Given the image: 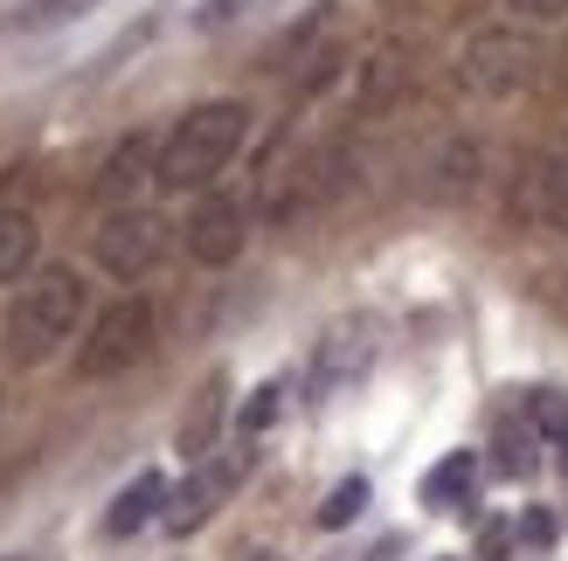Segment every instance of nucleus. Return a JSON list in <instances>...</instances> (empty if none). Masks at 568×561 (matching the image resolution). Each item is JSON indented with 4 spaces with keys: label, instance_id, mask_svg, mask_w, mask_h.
Listing matches in <instances>:
<instances>
[{
    "label": "nucleus",
    "instance_id": "obj_22",
    "mask_svg": "<svg viewBox=\"0 0 568 561\" xmlns=\"http://www.w3.org/2000/svg\"><path fill=\"white\" fill-rule=\"evenodd\" d=\"M243 561H271V554H243Z\"/></svg>",
    "mask_w": 568,
    "mask_h": 561
},
{
    "label": "nucleus",
    "instance_id": "obj_6",
    "mask_svg": "<svg viewBox=\"0 0 568 561\" xmlns=\"http://www.w3.org/2000/svg\"><path fill=\"white\" fill-rule=\"evenodd\" d=\"M243 471H250V451H222V458H202V471L166 499V534H194L202 520H215V507L243 486Z\"/></svg>",
    "mask_w": 568,
    "mask_h": 561
},
{
    "label": "nucleus",
    "instance_id": "obj_7",
    "mask_svg": "<svg viewBox=\"0 0 568 561\" xmlns=\"http://www.w3.org/2000/svg\"><path fill=\"white\" fill-rule=\"evenodd\" d=\"M367 360H375V326H367V319H339L320 340V360H312V402H326L333 388H347Z\"/></svg>",
    "mask_w": 568,
    "mask_h": 561
},
{
    "label": "nucleus",
    "instance_id": "obj_11",
    "mask_svg": "<svg viewBox=\"0 0 568 561\" xmlns=\"http://www.w3.org/2000/svg\"><path fill=\"white\" fill-rule=\"evenodd\" d=\"M520 208H527L534 222H548V230H568V139H561V146H555L541 166H534Z\"/></svg>",
    "mask_w": 568,
    "mask_h": 561
},
{
    "label": "nucleus",
    "instance_id": "obj_17",
    "mask_svg": "<svg viewBox=\"0 0 568 561\" xmlns=\"http://www.w3.org/2000/svg\"><path fill=\"white\" fill-rule=\"evenodd\" d=\"M534 451H541V443H534L520 424L499 430V471H534Z\"/></svg>",
    "mask_w": 568,
    "mask_h": 561
},
{
    "label": "nucleus",
    "instance_id": "obj_9",
    "mask_svg": "<svg viewBox=\"0 0 568 561\" xmlns=\"http://www.w3.org/2000/svg\"><path fill=\"white\" fill-rule=\"evenodd\" d=\"M146 181H160V139L132 132V139H119V146H111V160L98 166V202H104V208H132V194L146 187Z\"/></svg>",
    "mask_w": 568,
    "mask_h": 561
},
{
    "label": "nucleus",
    "instance_id": "obj_18",
    "mask_svg": "<svg viewBox=\"0 0 568 561\" xmlns=\"http://www.w3.org/2000/svg\"><path fill=\"white\" fill-rule=\"evenodd\" d=\"M70 14H83V0H28V8L14 14V28H55Z\"/></svg>",
    "mask_w": 568,
    "mask_h": 561
},
{
    "label": "nucleus",
    "instance_id": "obj_16",
    "mask_svg": "<svg viewBox=\"0 0 568 561\" xmlns=\"http://www.w3.org/2000/svg\"><path fill=\"white\" fill-rule=\"evenodd\" d=\"M361 507H367V479H339V486L326 492V507H320V527H347Z\"/></svg>",
    "mask_w": 568,
    "mask_h": 561
},
{
    "label": "nucleus",
    "instance_id": "obj_12",
    "mask_svg": "<svg viewBox=\"0 0 568 561\" xmlns=\"http://www.w3.org/2000/svg\"><path fill=\"white\" fill-rule=\"evenodd\" d=\"M36 243H42V230H36V215H21V208H0V285H14V277L36 264Z\"/></svg>",
    "mask_w": 568,
    "mask_h": 561
},
{
    "label": "nucleus",
    "instance_id": "obj_23",
    "mask_svg": "<svg viewBox=\"0 0 568 561\" xmlns=\"http://www.w3.org/2000/svg\"><path fill=\"white\" fill-rule=\"evenodd\" d=\"M14 561H21V554H14Z\"/></svg>",
    "mask_w": 568,
    "mask_h": 561
},
{
    "label": "nucleus",
    "instance_id": "obj_14",
    "mask_svg": "<svg viewBox=\"0 0 568 561\" xmlns=\"http://www.w3.org/2000/svg\"><path fill=\"white\" fill-rule=\"evenodd\" d=\"M222 388H230V381H209L202 388V396H194V409H187V424H181V451L194 458V465H202L209 458V443H215V424H222Z\"/></svg>",
    "mask_w": 568,
    "mask_h": 561
},
{
    "label": "nucleus",
    "instance_id": "obj_15",
    "mask_svg": "<svg viewBox=\"0 0 568 561\" xmlns=\"http://www.w3.org/2000/svg\"><path fill=\"white\" fill-rule=\"evenodd\" d=\"M527 416H534V430H548V443H555V451H568V402L555 396V388H534Z\"/></svg>",
    "mask_w": 568,
    "mask_h": 561
},
{
    "label": "nucleus",
    "instance_id": "obj_21",
    "mask_svg": "<svg viewBox=\"0 0 568 561\" xmlns=\"http://www.w3.org/2000/svg\"><path fill=\"white\" fill-rule=\"evenodd\" d=\"M520 534H527V541H548V534H555V520H548V513H527V520H520Z\"/></svg>",
    "mask_w": 568,
    "mask_h": 561
},
{
    "label": "nucleus",
    "instance_id": "obj_10",
    "mask_svg": "<svg viewBox=\"0 0 568 561\" xmlns=\"http://www.w3.org/2000/svg\"><path fill=\"white\" fill-rule=\"evenodd\" d=\"M166 499H174V492H166V479H160V471H139V479L119 492V499H111V513H104V534H139V527H146V520H166Z\"/></svg>",
    "mask_w": 568,
    "mask_h": 561
},
{
    "label": "nucleus",
    "instance_id": "obj_5",
    "mask_svg": "<svg viewBox=\"0 0 568 561\" xmlns=\"http://www.w3.org/2000/svg\"><path fill=\"white\" fill-rule=\"evenodd\" d=\"M166 257V222L153 215V208H111L104 215V230H98V264L111 271V277H146L153 264Z\"/></svg>",
    "mask_w": 568,
    "mask_h": 561
},
{
    "label": "nucleus",
    "instance_id": "obj_8",
    "mask_svg": "<svg viewBox=\"0 0 568 561\" xmlns=\"http://www.w3.org/2000/svg\"><path fill=\"white\" fill-rule=\"evenodd\" d=\"M243 208L230 202V194H209L202 208L187 215V257L194 264H209V271H222V264H236L243 257Z\"/></svg>",
    "mask_w": 568,
    "mask_h": 561
},
{
    "label": "nucleus",
    "instance_id": "obj_4",
    "mask_svg": "<svg viewBox=\"0 0 568 561\" xmlns=\"http://www.w3.org/2000/svg\"><path fill=\"white\" fill-rule=\"evenodd\" d=\"M527 76H534V42L514 35V28H486V35L465 42L458 83L471 98H514V91H527Z\"/></svg>",
    "mask_w": 568,
    "mask_h": 561
},
{
    "label": "nucleus",
    "instance_id": "obj_13",
    "mask_svg": "<svg viewBox=\"0 0 568 561\" xmlns=\"http://www.w3.org/2000/svg\"><path fill=\"white\" fill-rule=\"evenodd\" d=\"M471 486H478V451H450L430 479H423V507H458Z\"/></svg>",
    "mask_w": 568,
    "mask_h": 561
},
{
    "label": "nucleus",
    "instance_id": "obj_20",
    "mask_svg": "<svg viewBox=\"0 0 568 561\" xmlns=\"http://www.w3.org/2000/svg\"><path fill=\"white\" fill-rule=\"evenodd\" d=\"M506 8H514L520 21H561V14H568V0H506Z\"/></svg>",
    "mask_w": 568,
    "mask_h": 561
},
{
    "label": "nucleus",
    "instance_id": "obj_1",
    "mask_svg": "<svg viewBox=\"0 0 568 561\" xmlns=\"http://www.w3.org/2000/svg\"><path fill=\"white\" fill-rule=\"evenodd\" d=\"M243 132H250V111H243L236 98H209V104H194L187 119L160 139V187H174V194L209 187L222 166L236 160Z\"/></svg>",
    "mask_w": 568,
    "mask_h": 561
},
{
    "label": "nucleus",
    "instance_id": "obj_3",
    "mask_svg": "<svg viewBox=\"0 0 568 561\" xmlns=\"http://www.w3.org/2000/svg\"><path fill=\"white\" fill-rule=\"evenodd\" d=\"M146 347H153V305L146 298H119V305H104L91 319V340L77 347V375L83 381H111V375H125L132 360H146Z\"/></svg>",
    "mask_w": 568,
    "mask_h": 561
},
{
    "label": "nucleus",
    "instance_id": "obj_2",
    "mask_svg": "<svg viewBox=\"0 0 568 561\" xmlns=\"http://www.w3.org/2000/svg\"><path fill=\"white\" fill-rule=\"evenodd\" d=\"M77 319H83V277L49 264V271L28 277L14 292V305H8V354L21 368H36V360H49L77 333Z\"/></svg>",
    "mask_w": 568,
    "mask_h": 561
},
{
    "label": "nucleus",
    "instance_id": "obj_19",
    "mask_svg": "<svg viewBox=\"0 0 568 561\" xmlns=\"http://www.w3.org/2000/svg\"><path fill=\"white\" fill-rule=\"evenodd\" d=\"M277 396H284V388H277V381H264L257 396L243 402V437H257V430H271V416H277Z\"/></svg>",
    "mask_w": 568,
    "mask_h": 561
}]
</instances>
